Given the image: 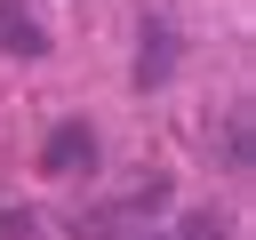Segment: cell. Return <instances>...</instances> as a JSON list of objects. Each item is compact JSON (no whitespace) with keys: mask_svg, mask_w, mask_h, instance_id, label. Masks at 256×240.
I'll list each match as a JSON object with an SVG mask.
<instances>
[{"mask_svg":"<svg viewBox=\"0 0 256 240\" xmlns=\"http://www.w3.org/2000/svg\"><path fill=\"white\" fill-rule=\"evenodd\" d=\"M0 48H24V56H40V24H32L16 0H0Z\"/></svg>","mask_w":256,"mask_h":240,"instance_id":"cell-1","label":"cell"},{"mask_svg":"<svg viewBox=\"0 0 256 240\" xmlns=\"http://www.w3.org/2000/svg\"><path fill=\"white\" fill-rule=\"evenodd\" d=\"M88 144H96V136H88V128H64V136H56V144H48V168H72V160H80V152H88Z\"/></svg>","mask_w":256,"mask_h":240,"instance_id":"cell-2","label":"cell"}]
</instances>
